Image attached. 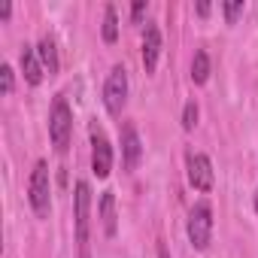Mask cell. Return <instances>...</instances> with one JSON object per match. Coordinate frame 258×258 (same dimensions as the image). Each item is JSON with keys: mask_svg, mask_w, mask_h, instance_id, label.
I'll return each instance as SVG.
<instances>
[{"mask_svg": "<svg viewBox=\"0 0 258 258\" xmlns=\"http://www.w3.org/2000/svg\"><path fill=\"white\" fill-rule=\"evenodd\" d=\"M140 158H143L140 134H137V127L131 121H124L121 124V164H124V170H137Z\"/></svg>", "mask_w": 258, "mask_h": 258, "instance_id": "8", "label": "cell"}, {"mask_svg": "<svg viewBox=\"0 0 258 258\" xmlns=\"http://www.w3.org/2000/svg\"><path fill=\"white\" fill-rule=\"evenodd\" d=\"M158 58H161V31H158V25L149 22L143 31V67H146V73H155Z\"/></svg>", "mask_w": 258, "mask_h": 258, "instance_id": "9", "label": "cell"}, {"mask_svg": "<svg viewBox=\"0 0 258 258\" xmlns=\"http://www.w3.org/2000/svg\"><path fill=\"white\" fill-rule=\"evenodd\" d=\"M207 79H210V55L204 49H198L195 58H191V82L195 85H204Z\"/></svg>", "mask_w": 258, "mask_h": 258, "instance_id": "13", "label": "cell"}, {"mask_svg": "<svg viewBox=\"0 0 258 258\" xmlns=\"http://www.w3.org/2000/svg\"><path fill=\"white\" fill-rule=\"evenodd\" d=\"M143 16H146V4H134V7H131V22H134V25H140V19H143Z\"/></svg>", "mask_w": 258, "mask_h": 258, "instance_id": "18", "label": "cell"}, {"mask_svg": "<svg viewBox=\"0 0 258 258\" xmlns=\"http://www.w3.org/2000/svg\"><path fill=\"white\" fill-rule=\"evenodd\" d=\"M28 201H31V210L37 213V219H49V210H52V182H49V164L43 158L31 170Z\"/></svg>", "mask_w": 258, "mask_h": 258, "instance_id": "2", "label": "cell"}, {"mask_svg": "<svg viewBox=\"0 0 258 258\" xmlns=\"http://www.w3.org/2000/svg\"><path fill=\"white\" fill-rule=\"evenodd\" d=\"M37 55H40V61H43V70H46L49 76H55L58 67H61V61H58V46H55V40H52L49 34L37 43Z\"/></svg>", "mask_w": 258, "mask_h": 258, "instance_id": "12", "label": "cell"}, {"mask_svg": "<svg viewBox=\"0 0 258 258\" xmlns=\"http://www.w3.org/2000/svg\"><path fill=\"white\" fill-rule=\"evenodd\" d=\"M243 10H246L243 0H228V4H222V13H225V22H228V25H234V22L243 16Z\"/></svg>", "mask_w": 258, "mask_h": 258, "instance_id": "15", "label": "cell"}, {"mask_svg": "<svg viewBox=\"0 0 258 258\" xmlns=\"http://www.w3.org/2000/svg\"><path fill=\"white\" fill-rule=\"evenodd\" d=\"M255 213H258V188H255Z\"/></svg>", "mask_w": 258, "mask_h": 258, "instance_id": "22", "label": "cell"}, {"mask_svg": "<svg viewBox=\"0 0 258 258\" xmlns=\"http://www.w3.org/2000/svg\"><path fill=\"white\" fill-rule=\"evenodd\" d=\"M49 137H52V146L58 152H67L70 137H73V112L61 94L52 100V109H49Z\"/></svg>", "mask_w": 258, "mask_h": 258, "instance_id": "3", "label": "cell"}, {"mask_svg": "<svg viewBox=\"0 0 258 258\" xmlns=\"http://www.w3.org/2000/svg\"><path fill=\"white\" fill-rule=\"evenodd\" d=\"M100 34H103L106 43H115L118 40V16H115V7L112 4L103 10V28H100Z\"/></svg>", "mask_w": 258, "mask_h": 258, "instance_id": "14", "label": "cell"}, {"mask_svg": "<svg viewBox=\"0 0 258 258\" xmlns=\"http://www.w3.org/2000/svg\"><path fill=\"white\" fill-rule=\"evenodd\" d=\"M158 258H170V252H167V246H164V243H158Z\"/></svg>", "mask_w": 258, "mask_h": 258, "instance_id": "21", "label": "cell"}, {"mask_svg": "<svg viewBox=\"0 0 258 258\" xmlns=\"http://www.w3.org/2000/svg\"><path fill=\"white\" fill-rule=\"evenodd\" d=\"M88 137H91V173H94L97 179H106L109 170H112V146H109L103 127H100L97 121H91Z\"/></svg>", "mask_w": 258, "mask_h": 258, "instance_id": "5", "label": "cell"}, {"mask_svg": "<svg viewBox=\"0 0 258 258\" xmlns=\"http://www.w3.org/2000/svg\"><path fill=\"white\" fill-rule=\"evenodd\" d=\"M19 64H22V73H25V82L28 85H40L43 82V61L37 55V46H25L22 55H19Z\"/></svg>", "mask_w": 258, "mask_h": 258, "instance_id": "10", "label": "cell"}, {"mask_svg": "<svg viewBox=\"0 0 258 258\" xmlns=\"http://www.w3.org/2000/svg\"><path fill=\"white\" fill-rule=\"evenodd\" d=\"M195 124H198V103L188 100L182 106V131H195Z\"/></svg>", "mask_w": 258, "mask_h": 258, "instance_id": "16", "label": "cell"}, {"mask_svg": "<svg viewBox=\"0 0 258 258\" xmlns=\"http://www.w3.org/2000/svg\"><path fill=\"white\" fill-rule=\"evenodd\" d=\"M198 16H210V4H207V0H201V4H198Z\"/></svg>", "mask_w": 258, "mask_h": 258, "instance_id": "20", "label": "cell"}, {"mask_svg": "<svg viewBox=\"0 0 258 258\" xmlns=\"http://www.w3.org/2000/svg\"><path fill=\"white\" fill-rule=\"evenodd\" d=\"M185 231H188V240H191L195 249H207L210 240H213V207L210 204H195L191 213H188Z\"/></svg>", "mask_w": 258, "mask_h": 258, "instance_id": "4", "label": "cell"}, {"mask_svg": "<svg viewBox=\"0 0 258 258\" xmlns=\"http://www.w3.org/2000/svg\"><path fill=\"white\" fill-rule=\"evenodd\" d=\"M124 100H127V70L121 64H115L103 82V106L109 115H118Z\"/></svg>", "mask_w": 258, "mask_h": 258, "instance_id": "6", "label": "cell"}, {"mask_svg": "<svg viewBox=\"0 0 258 258\" xmlns=\"http://www.w3.org/2000/svg\"><path fill=\"white\" fill-rule=\"evenodd\" d=\"M97 219H100V225H103V234H106V237H115V231H118V213H115V195H112V191H103V195H100Z\"/></svg>", "mask_w": 258, "mask_h": 258, "instance_id": "11", "label": "cell"}, {"mask_svg": "<svg viewBox=\"0 0 258 258\" xmlns=\"http://www.w3.org/2000/svg\"><path fill=\"white\" fill-rule=\"evenodd\" d=\"M10 16H13V4H0V19H4V22H7Z\"/></svg>", "mask_w": 258, "mask_h": 258, "instance_id": "19", "label": "cell"}, {"mask_svg": "<svg viewBox=\"0 0 258 258\" xmlns=\"http://www.w3.org/2000/svg\"><path fill=\"white\" fill-rule=\"evenodd\" d=\"M185 170H188V182H191V188H198V191H210V188L216 185L213 161H210L204 152H188V155H185Z\"/></svg>", "mask_w": 258, "mask_h": 258, "instance_id": "7", "label": "cell"}, {"mask_svg": "<svg viewBox=\"0 0 258 258\" xmlns=\"http://www.w3.org/2000/svg\"><path fill=\"white\" fill-rule=\"evenodd\" d=\"M0 79H4V94H13L16 73H13V67H10V64H4V67H0Z\"/></svg>", "mask_w": 258, "mask_h": 258, "instance_id": "17", "label": "cell"}, {"mask_svg": "<svg viewBox=\"0 0 258 258\" xmlns=\"http://www.w3.org/2000/svg\"><path fill=\"white\" fill-rule=\"evenodd\" d=\"M73 216H76L79 258H91V185L85 179H79L73 188Z\"/></svg>", "mask_w": 258, "mask_h": 258, "instance_id": "1", "label": "cell"}]
</instances>
